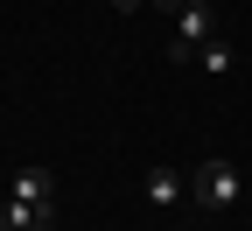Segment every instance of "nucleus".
Wrapping results in <instances>:
<instances>
[{
    "instance_id": "1",
    "label": "nucleus",
    "mask_w": 252,
    "mask_h": 231,
    "mask_svg": "<svg viewBox=\"0 0 252 231\" xmlns=\"http://www.w3.org/2000/svg\"><path fill=\"white\" fill-rule=\"evenodd\" d=\"M238 189H245V182H238V168H231L224 154H210L203 168H196V203H203L210 217H224V210H238Z\"/></svg>"
},
{
    "instance_id": "2",
    "label": "nucleus",
    "mask_w": 252,
    "mask_h": 231,
    "mask_svg": "<svg viewBox=\"0 0 252 231\" xmlns=\"http://www.w3.org/2000/svg\"><path fill=\"white\" fill-rule=\"evenodd\" d=\"M217 35V7L210 0H189V7L175 14V35H168V63H189V49Z\"/></svg>"
},
{
    "instance_id": "3",
    "label": "nucleus",
    "mask_w": 252,
    "mask_h": 231,
    "mask_svg": "<svg viewBox=\"0 0 252 231\" xmlns=\"http://www.w3.org/2000/svg\"><path fill=\"white\" fill-rule=\"evenodd\" d=\"M14 196L56 217V175H49V168H21V175H14Z\"/></svg>"
},
{
    "instance_id": "4",
    "label": "nucleus",
    "mask_w": 252,
    "mask_h": 231,
    "mask_svg": "<svg viewBox=\"0 0 252 231\" xmlns=\"http://www.w3.org/2000/svg\"><path fill=\"white\" fill-rule=\"evenodd\" d=\"M189 63H196V70H203V77H224V70H231V63H238V49H231L224 35H210V42H196V49H189Z\"/></svg>"
},
{
    "instance_id": "5",
    "label": "nucleus",
    "mask_w": 252,
    "mask_h": 231,
    "mask_svg": "<svg viewBox=\"0 0 252 231\" xmlns=\"http://www.w3.org/2000/svg\"><path fill=\"white\" fill-rule=\"evenodd\" d=\"M56 217L49 210H35V203H21V196H7V203H0V231H49Z\"/></svg>"
},
{
    "instance_id": "6",
    "label": "nucleus",
    "mask_w": 252,
    "mask_h": 231,
    "mask_svg": "<svg viewBox=\"0 0 252 231\" xmlns=\"http://www.w3.org/2000/svg\"><path fill=\"white\" fill-rule=\"evenodd\" d=\"M147 203L154 210H175L182 203V168H147Z\"/></svg>"
},
{
    "instance_id": "7",
    "label": "nucleus",
    "mask_w": 252,
    "mask_h": 231,
    "mask_svg": "<svg viewBox=\"0 0 252 231\" xmlns=\"http://www.w3.org/2000/svg\"><path fill=\"white\" fill-rule=\"evenodd\" d=\"M147 7H161V14H182V7H189V0H147Z\"/></svg>"
},
{
    "instance_id": "8",
    "label": "nucleus",
    "mask_w": 252,
    "mask_h": 231,
    "mask_svg": "<svg viewBox=\"0 0 252 231\" xmlns=\"http://www.w3.org/2000/svg\"><path fill=\"white\" fill-rule=\"evenodd\" d=\"M112 7H119V14H140V7H147V0H112Z\"/></svg>"
}]
</instances>
